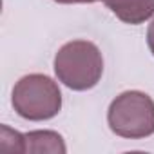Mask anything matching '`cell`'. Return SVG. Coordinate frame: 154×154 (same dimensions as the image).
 I'll list each match as a JSON object with an SVG mask.
<instances>
[{"label":"cell","instance_id":"4","mask_svg":"<svg viewBox=\"0 0 154 154\" xmlns=\"http://www.w3.org/2000/svg\"><path fill=\"white\" fill-rule=\"evenodd\" d=\"M105 6L125 24L138 26L154 15V0H103Z\"/></svg>","mask_w":154,"mask_h":154},{"label":"cell","instance_id":"5","mask_svg":"<svg viewBox=\"0 0 154 154\" xmlns=\"http://www.w3.org/2000/svg\"><path fill=\"white\" fill-rule=\"evenodd\" d=\"M26 152H65L62 136L54 131H33L26 134Z\"/></svg>","mask_w":154,"mask_h":154},{"label":"cell","instance_id":"7","mask_svg":"<svg viewBox=\"0 0 154 154\" xmlns=\"http://www.w3.org/2000/svg\"><path fill=\"white\" fill-rule=\"evenodd\" d=\"M147 44H149L150 53L154 54V20H152V24L149 26V31H147Z\"/></svg>","mask_w":154,"mask_h":154},{"label":"cell","instance_id":"8","mask_svg":"<svg viewBox=\"0 0 154 154\" xmlns=\"http://www.w3.org/2000/svg\"><path fill=\"white\" fill-rule=\"evenodd\" d=\"M58 4H93L98 2V0H54Z\"/></svg>","mask_w":154,"mask_h":154},{"label":"cell","instance_id":"2","mask_svg":"<svg viewBox=\"0 0 154 154\" xmlns=\"http://www.w3.org/2000/svg\"><path fill=\"white\" fill-rule=\"evenodd\" d=\"M107 122L116 136L147 138L154 134V102L145 93L125 91L111 102Z\"/></svg>","mask_w":154,"mask_h":154},{"label":"cell","instance_id":"6","mask_svg":"<svg viewBox=\"0 0 154 154\" xmlns=\"http://www.w3.org/2000/svg\"><path fill=\"white\" fill-rule=\"evenodd\" d=\"M0 152H26V134H20L8 125L0 129Z\"/></svg>","mask_w":154,"mask_h":154},{"label":"cell","instance_id":"1","mask_svg":"<svg viewBox=\"0 0 154 154\" xmlns=\"http://www.w3.org/2000/svg\"><path fill=\"white\" fill-rule=\"evenodd\" d=\"M56 78L72 91L93 89L103 72L100 49L87 40H72L62 45L54 56Z\"/></svg>","mask_w":154,"mask_h":154},{"label":"cell","instance_id":"3","mask_svg":"<svg viewBox=\"0 0 154 154\" xmlns=\"http://www.w3.org/2000/svg\"><path fill=\"white\" fill-rule=\"evenodd\" d=\"M11 103L18 116L42 122L54 118L62 109V93L54 80L45 74H27L13 89Z\"/></svg>","mask_w":154,"mask_h":154}]
</instances>
